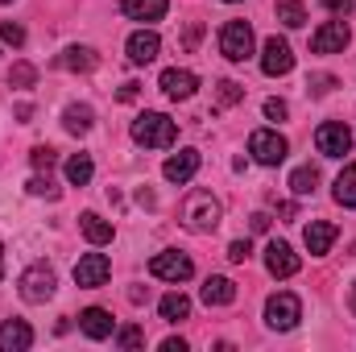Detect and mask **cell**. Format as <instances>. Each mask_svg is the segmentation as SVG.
Here are the masks:
<instances>
[{"instance_id":"42","label":"cell","mask_w":356,"mask_h":352,"mask_svg":"<svg viewBox=\"0 0 356 352\" xmlns=\"http://www.w3.org/2000/svg\"><path fill=\"white\" fill-rule=\"evenodd\" d=\"M353 315H356V286H353Z\"/></svg>"},{"instance_id":"2","label":"cell","mask_w":356,"mask_h":352,"mask_svg":"<svg viewBox=\"0 0 356 352\" xmlns=\"http://www.w3.org/2000/svg\"><path fill=\"white\" fill-rule=\"evenodd\" d=\"M133 141L145 145V150H170L178 141V125L166 112H141L133 120Z\"/></svg>"},{"instance_id":"19","label":"cell","mask_w":356,"mask_h":352,"mask_svg":"<svg viewBox=\"0 0 356 352\" xmlns=\"http://www.w3.org/2000/svg\"><path fill=\"white\" fill-rule=\"evenodd\" d=\"M120 8H124L129 21H162L166 8H170V0H124Z\"/></svg>"},{"instance_id":"23","label":"cell","mask_w":356,"mask_h":352,"mask_svg":"<svg viewBox=\"0 0 356 352\" xmlns=\"http://www.w3.org/2000/svg\"><path fill=\"white\" fill-rule=\"evenodd\" d=\"M79 228H83V237H88L91 245H108V241H112V224L99 220L95 211H83V216H79Z\"/></svg>"},{"instance_id":"34","label":"cell","mask_w":356,"mask_h":352,"mask_svg":"<svg viewBox=\"0 0 356 352\" xmlns=\"http://www.w3.org/2000/svg\"><path fill=\"white\" fill-rule=\"evenodd\" d=\"M241 99H245V88H241V83H232V79L220 83V108H232V104H241Z\"/></svg>"},{"instance_id":"39","label":"cell","mask_w":356,"mask_h":352,"mask_svg":"<svg viewBox=\"0 0 356 352\" xmlns=\"http://www.w3.org/2000/svg\"><path fill=\"white\" fill-rule=\"evenodd\" d=\"M249 224H253V232H266V228H269V216H266V211H257Z\"/></svg>"},{"instance_id":"38","label":"cell","mask_w":356,"mask_h":352,"mask_svg":"<svg viewBox=\"0 0 356 352\" xmlns=\"http://www.w3.org/2000/svg\"><path fill=\"white\" fill-rule=\"evenodd\" d=\"M323 8H327V13H336V17H348L356 4H353V0H323Z\"/></svg>"},{"instance_id":"4","label":"cell","mask_w":356,"mask_h":352,"mask_svg":"<svg viewBox=\"0 0 356 352\" xmlns=\"http://www.w3.org/2000/svg\"><path fill=\"white\" fill-rule=\"evenodd\" d=\"M17 290H21L25 303H46V298H54V269L46 262L29 265V269L21 273V282H17Z\"/></svg>"},{"instance_id":"13","label":"cell","mask_w":356,"mask_h":352,"mask_svg":"<svg viewBox=\"0 0 356 352\" xmlns=\"http://www.w3.org/2000/svg\"><path fill=\"white\" fill-rule=\"evenodd\" d=\"M129 63H137V67H145V63H154L158 58V50H162V38L154 33V29H137L133 38H129Z\"/></svg>"},{"instance_id":"14","label":"cell","mask_w":356,"mask_h":352,"mask_svg":"<svg viewBox=\"0 0 356 352\" xmlns=\"http://www.w3.org/2000/svg\"><path fill=\"white\" fill-rule=\"evenodd\" d=\"M336 237H340V228L327 224V220H311V224L302 228V241H307V249H311L315 257H323V253L336 245Z\"/></svg>"},{"instance_id":"16","label":"cell","mask_w":356,"mask_h":352,"mask_svg":"<svg viewBox=\"0 0 356 352\" xmlns=\"http://www.w3.org/2000/svg\"><path fill=\"white\" fill-rule=\"evenodd\" d=\"M29 344H33V332H29L25 319H4L0 323V349L4 352H25Z\"/></svg>"},{"instance_id":"1","label":"cell","mask_w":356,"mask_h":352,"mask_svg":"<svg viewBox=\"0 0 356 352\" xmlns=\"http://www.w3.org/2000/svg\"><path fill=\"white\" fill-rule=\"evenodd\" d=\"M178 216H182V228H191V232H216L224 207H220V199L211 191H191L182 199V211Z\"/></svg>"},{"instance_id":"43","label":"cell","mask_w":356,"mask_h":352,"mask_svg":"<svg viewBox=\"0 0 356 352\" xmlns=\"http://www.w3.org/2000/svg\"><path fill=\"white\" fill-rule=\"evenodd\" d=\"M0 273H4V249H0Z\"/></svg>"},{"instance_id":"33","label":"cell","mask_w":356,"mask_h":352,"mask_svg":"<svg viewBox=\"0 0 356 352\" xmlns=\"http://www.w3.org/2000/svg\"><path fill=\"white\" fill-rule=\"evenodd\" d=\"M29 195H46V199H58V186L50 182V170H46V175H33V178H29Z\"/></svg>"},{"instance_id":"17","label":"cell","mask_w":356,"mask_h":352,"mask_svg":"<svg viewBox=\"0 0 356 352\" xmlns=\"http://www.w3.org/2000/svg\"><path fill=\"white\" fill-rule=\"evenodd\" d=\"M199 88V79L191 75V71H182V67H170V71H162V91L170 95V99H191Z\"/></svg>"},{"instance_id":"7","label":"cell","mask_w":356,"mask_h":352,"mask_svg":"<svg viewBox=\"0 0 356 352\" xmlns=\"http://www.w3.org/2000/svg\"><path fill=\"white\" fill-rule=\"evenodd\" d=\"M149 273L162 278V282H186V278L195 273V262H191L186 253L166 249V253H154V257H149Z\"/></svg>"},{"instance_id":"32","label":"cell","mask_w":356,"mask_h":352,"mask_svg":"<svg viewBox=\"0 0 356 352\" xmlns=\"http://www.w3.org/2000/svg\"><path fill=\"white\" fill-rule=\"evenodd\" d=\"M116 344H120V349H141V344H145V332H141L137 323H129V328L116 332Z\"/></svg>"},{"instance_id":"3","label":"cell","mask_w":356,"mask_h":352,"mask_svg":"<svg viewBox=\"0 0 356 352\" xmlns=\"http://www.w3.org/2000/svg\"><path fill=\"white\" fill-rule=\"evenodd\" d=\"M220 54L228 63H245L253 54V25L249 21H224V29H220Z\"/></svg>"},{"instance_id":"30","label":"cell","mask_w":356,"mask_h":352,"mask_svg":"<svg viewBox=\"0 0 356 352\" xmlns=\"http://www.w3.org/2000/svg\"><path fill=\"white\" fill-rule=\"evenodd\" d=\"M0 42H4V46H25V25L0 21Z\"/></svg>"},{"instance_id":"40","label":"cell","mask_w":356,"mask_h":352,"mask_svg":"<svg viewBox=\"0 0 356 352\" xmlns=\"http://www.w3.org/2000/svg\"><path fill=\"white\" fill-rule=\"evenodd\" d=\"M162 352H186V340H162Z\"/></svg>"},{"instance_id":"10","label":"cell","mask_w":356,"mask_h":352,"mask_svg":"<svg viewBox=\"0 0 356 352\" xmlns=\"http://www.w3.org/2000/svg\"><path fill=\"white\" fill-rule=\"evenodd\" d=\"M344 46H348V25L344 21H327V25H319L311 33V50L315 54H340Z\"/></svg>"},{"instance_id":"5","label":"cell","mask_w":356,"mask_h":352,"mask_svg":"<svg viewBox=\"0 0 356 352\" xmlns=\"http://www.w3.org/2000/svg\"><path fill=\"white\" fill-rule=\"evenodd\" d=\"M315 145H319L323 158H344V154L353 150V129H348L344 120H323V125L315 129Z\"/></svg>"},{"instance_id":"22","label":"cell","mask_w":356,"mask_h":352,"mask_svg":"<svg viewBox=\"0 0 356 352\" xmlns=\"http://www.w3.org/2000/svg\"><path fill=\"white\" fill-rule=\"evenodd\" d=\"M91 125H95V112H91V104H71V108L63 112V129H67V133H75V137L91 133Z\"/></svg>"},{"instance_id":"9","label":"cell","mask_w":356,"mask_h":352,"mask_svg":"<svg viewBox=\"0 0 356 352\" xmlns=\"http://www.w3.org/2000/svg\"><path fill=\"white\" fill-rule=\"evenodd\" d=\"M261 71H266L269 79H277V75H290L294 71V54H290V46L273 33L266 38V46H261Z\"/></svg>"},{"instance_id":"44","label":"cell","mask_w":356,"mask_h":352,"mask_svg":"<svg viewBox=\"0 0 356 352\" xmlns=\"http://www.w3.org/2000/svg\"><path fill=\"white\" fill-rule=\"evenodd\" d=\"M0 4H8V0H0Z\"/></svg>"},{"instance_id":"18","label":"cell","mask_w":356,"mask_h":352,"mask_svg":"<svg viewBox=\"0 0 356 352\" xmlns=\"http://www.w3.org/2000/svg\"><path fill=\"white\" fill-rule=\"evenodd\" d=\"M195 170H199V154L195 150H182V154H175L166 166H162V175H166V182H191L195 178Z\"/></svg>"},{"instance_id":"25","label":"cell","mask_w":356,"mask_h":352,"mask_svg":"<svg viewBox=\"0 0 356 352\" xmlns=\"http://www.w3.org/2000/svg\"><path fill=\"white\" fill-rule=\"evenodd\" d=\"M273 13H277V21H282L286 29L307 25V8H302V0H277V4H273Z\"/></svg>"},{"instance_id":"41","label":"cell","mask_w":356,"mask_h":352,"mask_svg":"<svg viewBox=\"0 0 356 352\" xmlns=\"http://www.w3.org/2000/svg\"><path fill=\"white\" fill-rule=\"evenodd\" d=\"M120 99L133 104V99H137V83H124V88H120Z\"/></svg>"},{"instance_id":"27","label":"cell","mask_w":356,"mask_h":352,"mask_svg":"<svg viewBox=\"0 0 356 352\" xmlns=\"http://www.w3.org/2000/svg\"><path fill=\"white\" fill-rule=\"evenodd\" d=\"M158 311H162V319H166V323H178V319H186V315H191V298L175 290V294H166V298L158 303Z\"/></svg>"},{"instance_id":"29","label":"cell","mask_w":356,"mask_h":352,"mask_svg":"<svg viewBox=\"0 0 356 352\" xmlns=\"http://www.w3.org/2000/svg\"><path fill=\"white\" fill-rule=\"evenodd\" d=\"M33 79H38V67H29V63H17L8 71V88H33Z\"/></svg>"},{"instance_id":"26","label":"cell","mask_w":356,"mask_h":352,"mask_svg":"<svg viewBox=\"0 0 356 352\" xmlns=\"http://www.w3.org/2000/svg\"><path fill=\"white\" fill-rule=\"evenodd\" d=\"M332 195H336V203H340V207H356V166H344V170H340Z\"/></svg>"},{"instance_id":"37","label":"cell","mask_w":356,"mask_h":352,"mask_svg":"<svg viewBox=\"0 0 356 352\" xmlns=\"http://www.w3.org/2000/svg\"><path fill=\"white\" fill-rule=\"evenodd\" d=\"M286 112H290L286 99H266V116L269 120H286Z\"/></svg>"},{"instance_id":"6","label":"cell","mask_w":356,"mask_h":352,"mask_svg":"<svg viewBox=\"0 0 356 352\" xmlns=\"http://www.w3.org/2000/svg\"><path fill=\"white\" fill-rule=\"evenodd\" d=\"M302 319V303L294 298V294H269L266 298V323L273 328V332H290L294 323Z\"/></svg>"},{"instance_id":"24","label":"cell","mask_w":356,"mask_h":352,"mask_svg":"<svg viewBox=\"0 0 356 352\" xmlns=\"http://www.w3.org/2000/svg\"><path fill=\"white\" fill-rule=\"evenodd\" d=\"M91 175H95V166H91L88 154H71V158H67V182H71V186H88Z\"/></svg>"},{"instance_id":"20","label":"cell","mask_w":356,"mask_h":352,"mask_svg":"<svg viewBox=\"0 0 356 352\" xmlns=\"http://www.w3.org/2000/svg\"><path fill=\"white\" fill-rule=\"evenodd\" d=\"M79 328L88 332L91 340H108V336H112V315H108L104 307H88V311L79 315Z\"/></svg>"},{"instance_id":"11","label":"cell","mask_w":356,"mask_h":352,"mask_svg":"<svg viewBox=\"0 0 356 352\" xmlns=\"http://www.w3.org/2000/svg\"><path fill=\"white\" fill-rule=\"evenodd\" d=\"M108 273H112V262H108L104 253H88V257H79V265H75V282H79L83 290L104 286V282H108Z\"/></svg>"},{"instance_id":"15","label":"cell","mask_w":356,"mask_h":352,"mask_svg":"<svg viewBox=\"0 0 356 352\" xmlns=\"http://www.w3.org/2000/svg\"><path fill=\"white\" fill-rule=\"evenodd\" d=\"M199 298H203L207 307H228V303H236V282H232V278H220V273H211V278L203 282Z\"/></svg>"},{"instance_id":"12","label":"cell","mask_w":356,"mask_h":352,"mask_svg":"<svg viewBox=\"0 0 356 352\" xmlns=\"http://www.w3.org/2000/svg\"><path fill=\"white\" fill-rule=\"evenodd\" d=\"M298 253L286 245V241H269V249H266V269L273 273V278H294L298 273Z\"/></svg>"},{"instance_id":"28","label":"cell","mask_w":356,"mask_h":352,"mask_svg":"<svg viewBox=\"0 0 356 352\" xmlns=\"http://www.w3.org/2000/svg\"><path fill=\"white\" fill-rule=\"evenodd\" d=\"M315 186H319V170H315V166H298V170L290 175V191H294V195H315Z\"/></svg>"},{"instance_id":"35","label":"cell","mask_w":356,"mask_h":352,"mask_svg":"<svg viewBox=\"0 0 356 352\" xmlns=\"http://www.w3.org/2000/svg\"><path fill=\"white\" fill-rule=\"evenodd\" d=\"M307 88H311V95H327V91L336 88V75H311Z\"/></svg>"},{"instance_id":"31","label":"cell","mask_w":356,"mask_h":352,"mask_svg":"<svg viewBox=\"0 0 356 352\" xmlns=\"http://www.w3.org/2000/svg\"><path fill=\"white\" fill-rule=\"evenodd\" d=\"M29 162H33V170H54V162H58V154H54L50 145H33V154H29Z\"/></svg>"},{"instance_id":"8","label":"cell","mask_w":356,"mask_h":352,"mask_svg":"<svg viewBox=\"0 0 356 352\" xmlns=\"http://www.w3.org/2000/svg\"><path fill=\"white\" fill-rule=\"evenodd\" d=\"M286 137L282 133H273V129H257L253 137H249V154L261 162V166H277L282 158H286Z\"/></svg>"},{"instance_id":"21","label":"cell","mask_w":356,"mask_h":352,"mask_svg":"<svg viewBox=\"0 0 356 352\" xmlns=\"http://www.w3.org/2000/svg\"><path fill=\"white\" fill-rule=\"evenodd\" d=\"M95 50L91 46H71V50H63L58 54V67H67V71H79V75H88V71H95Z\"/></svg>"},{"instance_id":"36","label":"cell","mask_w":356,"mask_h":352,"mask_svg":"<svg viewBox=\"0 0 356 352\" xmlns=\"http://www.w3.org/2000/svg\"><path fill=\"white\" fill-rule=\"evenodd\" d=\"M249 253H253V245H249V241H232V245H228V262H249Z\"/></svg>"}]
</instances>
